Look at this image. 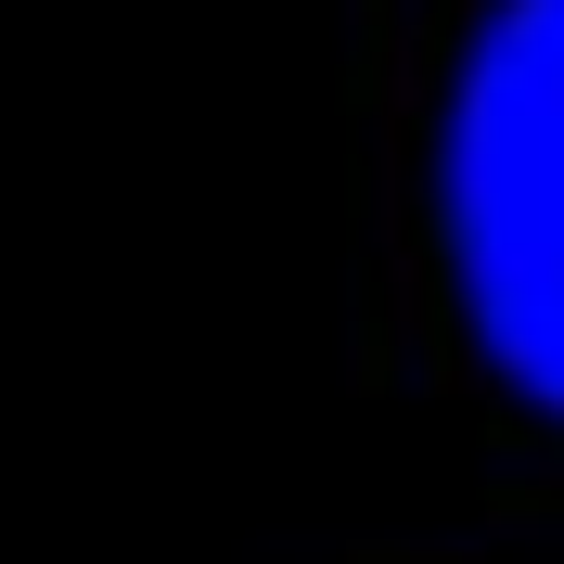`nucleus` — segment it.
<instances>
[{
  "label": "nucleus",
  "mask_w": 564,
  "mask_h": 564,
  "mask_svg": "<svg viewBox=\"0 0 564 564\" xmlns=\"http://www.w3.org/2000/svg\"><path fill=\"white\" fill-rule=\"evenodd\" d=\"M436 231L500 386L564 411V0H488L436 116Z\"/></svg>",
  "instance_id": "nucleus-1"
}]
</instances>
